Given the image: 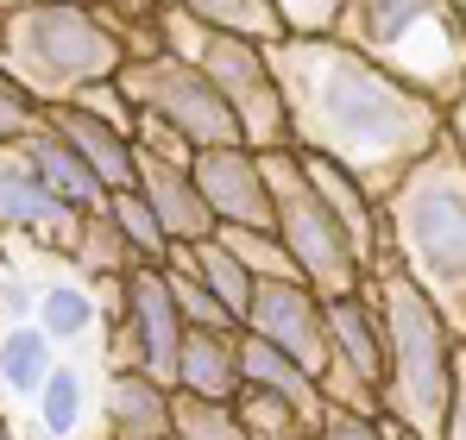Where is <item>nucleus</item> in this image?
<instances>
[{
  "mask_svg": "<svg viewBox=\"0 0 466 440\" xmlns=\"http://www.w3.org/2000/svg\"><path fill=\"white\" fill-rule=\"evenodd\" d=\"M448 133H454V145L466 151V95H461V107H454V114H448Z\"/></svg>",
  "mask_w": 466,
  "mask_h": 440,
  "instance_id": "32",
  "label": "nucleus"
},
{
  "mask_svg": "<svg viewBox=\"0 0 466 440\" xmlns=\"http://www.w3.org/2000/svg\"><path fill=\"white\" fill-rule=\"evenodd\" d=\"M82 220L88 215L64 208V202L45 189V176H38L25 139H19V145H0V233H38L45 245H57V252L76 258Z\"/></svg>",
  "mask_w": 466,
  "mask_h": 440,
  "instance_id": "13",
  "label": "nucleus"
},
{
  "mask_svg": "<svg viewBox=\"0 0 466 440\" xmlns=\"http://www.w3.org/2000/svg\"><path fill=\"white\" fill-rule=\"evenodd\" d=\"M347 51L397 75L441 114H454L466 95V19L454 0H340L334 32Z\"/></svg>",
  "mask_w": 466,
  "mask_h": 440,
  "instance_id": "5",
  "label": "nucleus"
},
{
  "mask_svg": "<svg viewBox=\"0 0 466 440\" xmlns=\"http://www.w3.org/2000/svg\"><path fill=\"white\" fill-rule=\"evenodd\" d=\"M448 440H466V353H461V377H454V415H448Z\"/></svg>",
  "mask_w": 466,
  "mask_h": 440,
  "instance_id": "31",
  "label": "nucleus"
},
{
  "mask_svg": "<svg viewBox=\"0 0 466 440\" xmlns=\"http://www.w3.org/2000/svg\"><path fill=\"white\" fill-rule=\"evenodd\" d=\"M164 6H177V13H189V19H208V25H221V32H239V38H258V45L290 38L284 19L271 13V0H164Z\"/></svg>",
  "mask_w": 466,
  "mask_h": 440,
  "instance_id": "21",
  "label": "nucleus"
},
{
  "mask_svg": "<svg viewBox=\"0 0 466 440\" xmlns=\"http://www.w3.org/2000/svg\"><path fill=\"white\" fill-rule=\"evenodd\" d=\"M233 415H239L246 440H315V422H309V415H303L297 403H284L278 390H258V384H239Z\"/></svg>",
  "mask_w": 466,
  "mask_h": 440,
  "instance_id": "20",
  "label": "nucleus"
},
{
  "mask_svg": "<svg viewBox=\"0 0 466 440\" xmlns=\"http://www.w3.org/2000/svg\"><path fill=\"white\" fill-rule=\"evenodd\" d=\"M0 440H19V435H13V422H6V415H0Z\"/></svg>",
  "mask_w": 466,
  "mask_h": 440,
  "instance_id": "34",
  "label": "nucleus"
},
{
  "mask_svg": "<svg viewBox=\"0 0 466 440\" xmlns=\"http://www.w3.org/2000/svg\"><path fill=\"white\" fill-rule=\"evenodd\" d=\"M95 13L127 45V57H157L164 51V0H95Z\"/></svg>",
  "mask_w": 466,
  "mask_h": 440,
  "instance_id": "23",
  "label": "nucleus"
},
{
  "mask_svg": "<svg viewBox=\"0 0 466 440\" xmlns=\"http://www.w3.org/2000/svg\"><path fill=\"white\" fill-rule=\"evenodd\" d=\"M164 51H177L189 70L208 75V88L228 101L252 151H290V114H284V88L271 75V57L258 38L221 32L208 19H189L177 6H164Z\"/></svg>",
  "mask_w": 466,
  "mask_h": 440,
  "instance_id": "7",
  "label": "nucleus"
},
{
  "mask_svg": "<svg viewBox=\"0 0 466 440\" xmlns=\"http://www.w3.org/2000/svg\"><path fill=\"white\" fill-rule=\"evenodd\" d=\"M45 126L76 151L88 170H95V183H101L107 195L133 189V139H127V133H114V126L88 120V114H76V107H51V114H45Z\"/></svg>",
  "mask_w": 466,
  "mask_h": 440,
  "instance_id": "15",
  "label": "nucleus"
},
{
  "mask_svg": "<svg viewBox=\"0 0 466 440\" xmlns=\"http://www.w3.org/2000/svg\"><path fill=\"white\" fill-rule=\"evenodd\" d=\"M127 64H133L127 45L107 32V19L95 6L32 0L19 13H6V25H0V75L45 114L70 107L95 82H114Z\"/></svg>",
  "mask_w": 466,
  "mask_h": 440,
  "instance_id": "6",
  "label": "nucleus"
},
{
  "mask_svg": "<svg viewBox=\"0 0 466 440\" xmlns=\"http://www.w3.org/2000/svg\"><path fill=\"white\" fill-rule=\"evenodd\" d=\"M107 215H114V226L127 233V245H133L146 265H164V258H170V233L157 226L152 202H146L139 189H120V195H107Z\"/></svg>",
  "mask_w": 466,
  "mask_h": 440,
  "instance_id": "25",
  "label": "nucleus"
},
{
  "mask_svg": "<svg viewBox=\"0 0 466 440\" xmlns=\"http://www.w3.org/2000/svg\"><path fill=\"white\" fill-rule=\"evenodd\" d=\"M315 440H410L397 422H385V415H353V409H328L321 415V435Z\"/></svg>",
  "mask_w": 466,
  "mask_h": 440,
  "instance_id": "29",
  "label": "nucleus"
},
{
  "mask_svg": "<svg viewBox=\"0 0 466 440\" xmlns=\"http://www.w3.org/2000/svg\"><path fill=\"white\" fill-rule=\"evenodd\" d=\"M183 308L164 284V265H139L120 277V321H114V377L139 371L164 390H177V359H183Z\"/></svg>",
  "mask_w": 466,
  "mask_h": 440,
  "instance_id": "10",
  "label": "nucleus"
},
{
  "mask_svg": "<svg viewBox=\"0 0 466 440\" xmlns=\"http://www.w3.org/2000/svg\"><path fill=\"white\" fill-rule=\"evenodd\" d=\"M366 302L379 308V334H385V384H379L385 422H397L410 440H448L466 340L397 265H379L366 277Z\"/></svg>",
  "mask_w": 466,
  "mask_h": 440,
  "instance_id": "4",
  "label": "nucleus"
},
{
  "mask_svg": "<svg viewBox=\"0 0 466 440\" xmlns=\"http://www.w3.org/2000/svg\"><path fill=\"white\" fill-rule=\"evenodd\" d=\"M25 151H32V164H38L45 189H51L64 208H76V215H107V189L95 183V170H88V164H82V157L64 145L51 126H38V133L25 139Z\"/></svg>",
  "mask_w": 466,
  "mask_h": 440,
  "instance_id": "18",
  "label": "nucleus"
},
{
  "mask_svg": "<svg viewBox=\"0 0 466 440\" xmlns=\"http://www.w3.org/2000/svg\"><path fill=\"white\" fill-rule=\"evenodd\" d=\"M265 176H271V208H278V239L297 258V277L309 284L321 302H347L366 290L372 265L353 245V233L340 226V215L321 202V189L309 183L297 151H265Z\"/></svg>",
  "mask_w": 466,
  "mask_h": 440,
  "instance_id": "8",
  "label": "nucleus"
},
{
  "mask_svg": "<svg viewBox=\"0 0 466 440\" xmlns=\"http://www.w3.org/2000/svg\"><path fill=\"white\" fill-rule=\"evenodd\" d=\"M177 252H183V258L196 265V277L208 284V295H215V302L228 308L233 321L246 327V315H252V295H258V284L246 277V265L233 258L221 239H202V245H177Z\"/></svg>",
  "mask_w": 466,
  "mask_h": 440,
  "instance_id": "19",
  "label": "nucleus"
},
{
  "mask_svg": "<svg viewBox=\"0 0 466 440\" xmlns=\"http://www.w3.org/2000/svg\"><path fill=\"white\" fill-rule=\"evenodd\" d=\"M271 13L284 19L290 38H328L340 19V0H271Z\"/></svg>",
  "mask_w": 466,
  "mask_h": 440,
  "instance_id": "28",
  "label": "nucleus"
},
{
  "mask_svg": "<svg viewBox=\"0 0 466 440\" xmlns=\"http://www.w3.org/2000/svg\"><path fill=\"white\" fill-rule=\"evenodd\" d=\"M246 334H258L265 346L290 353V359L321 384L328 353H334V346H328V302H321L303 277H290V284H258L252 315H246Z\"/></svg>",
  "mask_w": 466,
  "mask_h": 440,
  "instance_id": "11",
  "label": "nucleus"
},
{
  "mask_svg": "<svg viewBox=\"0 0 466 440\" xmlns=\"http://www.w3.org/2000/svg\"><path fill=\"white\" fill-rule=\"evenodd\" d=\"M265 57L284 88L290 151L340 164L379 208L448 139V114L435 101H422L397 75L366 64L340 38H278L265 45Z\"/></svg>",
  "mask_w": 466,
  "mask_h": 440,
  "instance_id": "2",
  "label": "nucleus"
},
{
  "mask_svg": "<svg viewBox=\"0 0 466 440\" xmlns=\"http://www.w3.org/2000/svg\"><path fill=\"white\" fill-rule=\"evenodd\" d=\"M379 265H397L466 340V151L454 133L390 189Z\"/></svg>",
  "mask_w": 466,
  "mask_h": 440,
  "instance_id": "3",
  "label": "nucleus"
},
{
  "mask_svg": "<svg viewBox=\"0 0 466 440\" xmlns=\"http://www.w3.org/2000/svg\"><path fill=\"white\" fill-rule=\"evenodd\" d=\"M120 88H127V101L157 120V126H170L177 139H189L196 151H215V145H246V133H239V120L228 114V101L208 88V75L189 70L177 51H157V57H133L127 70H120Z\"/></svg>",
  "mask_w": 466,
  "mask_h": 440,
  "instance_id": "9",
  "label": "nucleus"
},
{
  "mask_svg": "<svg viewBox=\"0 0 466 440\" xmlns=\"http://www.w3.org/2000/svg\"><path fill=\"white\" fill-rule=\"evenodd\" d=\"M120 277L38 233H0V415L19 440H107Z\"/></svg>",
  "mask_w": 466,
  "mask_h": 440,
  "instance_id": "1",
  "label": "nucleus"
},
{
  "mask_svg": "<svg viewBox=\"0 0 466 440\" xmlns=\"http://www.w3.org/2000/svg\"><path fill=\"white\" fill-rule=\"evenodd\" d=\"M196 189H202L208 215L221 220V226H265V233H278L271 176H265V151H252V145L196 151Z\"/></svg>",
  "mask_w": 466,
  "mask_h": 440,
  "instance_id": "12",
  "label": "nucleus"
},
{
  "mask_svg": "<svg viewBox=\"0 0 466 440\" xmlns=\"http://www.w3.org/2000/svg\"><path fill=\"white\" fill-rule=\"evenodd\" d=\"M454 6H461V19H466V0H454Z\"/></svg>",
  "mask_w": 466,
  "mask_h": 440,
  "instance_id": "36",
  "label": "nucleus"
},
{
  "mask_svg": "<svg viewBox=\"0 0 466 440\" xmlns=\"http://www.w3.org/2000/svg\"><path fill=\"white\" fill-rule=\"evenodd\" d=\"M19 6H32V0H0V19H6V13H19Z\"/></svg>",
  "mask_w": 466,
  "mask_h": 440,
  "instance_id": "33",
  "label": "nucleus"
},
{
  "mask_svg": "<svg viewBox=\"0 0 466 440\" xmlns=\"http://www.w3.org/2000/svg\"><path fill=\"white\" fill-rule=\"evenodd\" d=\"M239 334L246 327H189L183 334V359H177V390L208 396V403H233L239 396Z\"/></svg>",
  "mask_w": 466,
  "mask_h": 440,
  "instance_id": "14",
  "label": "nucleus"
},
{
  "mask_svg": "<svg viewBox=\"0 0 466 440\" xmlns=\"http://www.w3.org/2000/svg\"><path fill=\"white\" fill-rule=\"evenodd\" d=\"M76 114H88V120H101V126H114V133H139V107L127 101V88H120V75L114 82H95V88H82L76 101H70Z\"/></svg>",
  "mask_w": 466,
  "mask_h": 440,
  "instance_id": "27",
  "label": "nucleus"
},
{
  "mask_svg": "<svg viewBox=\"0 0 466 440\" xmlns=\"http://www.w3.org/2000/svg\"><path fill=\"white\" fill-rule=\"evenodd\" d=\"M328 346H334L328 359L385 384V334H379V308L366 302V290L347 295V302H328Z\"/></svg>",
  "mask_w": 466,
  "mask_h": 440,
  "instance_id": "17",
  "label": "nucleus"
},
{
  "mask_svg": "<svg viewBox=\"0 0 466 440\" xmlns=\"http://www.w3.org/2000/svg\"><path fill=\"white\" fill-rule=\"evenodd\" d=\"M164 284H170V295H177V308H183V321H189V327H239L228 308L208 295V284L196 277V265H189L177 245H170V258H164Z\"/></svg>",
  "mask_w": 466,
  "mask_h": 440,
  "instance_id": "26",
  "label": "nucleus"
},
{
  "mask_svg": "<svg viewBox=\"0 0 466 440\" xmlns=\"http://www.w3.org/2000/svg\"><path fill=\"white\" fill-rule=\"evenodd\" d=\"M0 25H6V19H0Z\"/></svg>",
  "mask_w": 466,
  "mask_h": 440,
  "instance_id": "37",
  "label": "nucleus"
},
{
  "mask_svg": "<svg viewBox=\"0 0 466 440\" xmlns=\"http://www.w3.org/2000/svg\"><path fill=\"white\" fill-rule=\"evenodd\" d=\"M57 6H95V0H57Z\"/></svg>",
  "mask_w": 466,
  "mask_h": 440,
  "instance_id": "35",
  "label": "nucleus"
},
{
  "mask_svg": "<svg viewBox=\"0 0 466 440\" xmlns=\"http://www.w3.org/2000/svg\"><path fill=\"white\" fill-rule=\"evenodd\" d=\"M170 396L177 390H164L139 371H120L107 384V403H101L107 440H170Z\"/></svg>",
  "mask_w": 466,
  "mask_h": 440,
  "instance_id": "16",
  "label": "nucleus"
},
{
  "mask_svg": "<svg viewBox=\"0 0 466 440\" xmlns=\"http://www.w3.org/2000/svg\"><path fill=\"white\" fill-rule=\"evenodd\" d=\"M215 239H221L233 258L246 265V277H252V284H290V277H297L290 245H284L278 233H265V226H221Z\"/></svg>",
  "mask_w": 466,
  "mask_h": 440,
  "instance_id": "22",
  "label": "nucleus"
},
{
  "mask_svg": "<svg viewBox=\"0 0 466 440\" xmlns=\"http://www.w3.org/2000/svg\"><path fill=\"white\" fill-rule=\"evenodd\" d=\"M170 440H246L233 403H208V396H189L177 390L170 396Z\"/></svg>",
  "mask_w": 466,
  "mask_h": 440,
  "instance_id": "24",
  "label": "nucleus"
},
{
  "mask_svg": "<svg viewBox=\"0 0 466 440\" xmlns=\"http://www.w3.org/2000/svg\"><path fill=\"white\" fill-rule=\"evenodd\" d=\"M38 126H45V107L25 101V95L0 75V145H19V139H32Z\"/></svg>",
  "mask_w": 466,
  "mask_h": 440,
  "instance_id": "30",
  "label": "nucleus"
}]
</instances>
